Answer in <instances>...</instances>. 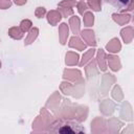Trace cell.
<instances>
[{"label":"cell","instance_id":"6da1fadb","mask_svg":"<svg viewBox=\"0 0 134 134\" xmlns=\"http://www.w3.org/2000/svg\"><path fill=\"white\" fill-rule=\"evenodd\" d=\"M50 126L53 127V129H49L50 132H59V133H81L85 131L80 125L70 121V120H64L59 119L53 121Z\"/></svg>","mask_w":134,"mask_h":134},{"label":"cell","instance_id":"7a4b0ae2","mask_svg":"<svg viewBox=\"0 0 134 134\" xmlns=\"http://www.w3.org/2000/svg\"><path fill=\"white\" fill-rule=\"evenodd\" d=\"M63 79L73 82L74 84L77 83H84V79L82 76V73L77 69H65L63 73Z\"/></svg>","mask_w":134,"mask_h":134},{"label":"cell","instance_id":"3957f363","mask_svg":"<svg viewBox=\"0 0 134 134\" xmlns=\"http://www.w3.org/2000/svg\"><path fill=\"white\" fill-rule=\"evenodd\" d=\"M81 35H82V38L84 39V41L86 42V45H89V46H92V47H94L96 45L95 36H94L93 30H91V29H83L81 31Z\"/></svg>","mask_w":134,"mask_h":134},{"label":"cell","instance_id":"277c9868","mask_svg":"<svg viewBox=\"0 0 134 134\" xmlns=\"http://www.w3.org/2000/svg\"><path fill=\"white\" fill-rule=\"evenodd\" d=\"M60 100H61V96H60V93L58 91H55L54 93H52V95L48 98L47 103H46V107L51 109V110H55L58 107H59V104H60Z\"/></svg>","mask_w":134,"mask_h":134},{"label":"cell","instance_id":"5b68a950","mask_svg":"<svg viewBox=\"0 0 134 134\" xmlns=\"http://www.w3.org/2000/svg\"><path fill=\"white\" fill-rule=\"evenodd\" d=\"M47 21H48V23L50 24V25H52V26H55L60 21H61V19H62V15L60 14V12L59 10H50V12H48L47 13Z\"/></svg>","mask_w":134,"mask_h":134},{"label":"cell","instance_id":"8992f818","mask_svg":"<svg viewBox=\"0 0 134 134\" xmlns=\"http://www.w3.org/2000/svg\"><path fill=\"white\" fill-rule=\"evenodd\" d=\"M69 36V28L66 23H62L59 26V38H60V43L62 45H65L67 42V38Z\"/></svg>","mask_w":134,"mask_h":134},{"label":"cell","instance_id":"52a82bcc","mask_svg":"<svg viewBox=\"0 0 134 134\" xmlns=\"http://www.w3.org/2000/svg\"><path fill=\"white\" fill-rule=\"evenodd\" d=\"M68 45H69V47L75 48V49H77V50H85L86 47H87L86 43H84V42H83L79 37H76V36H73L72 38H70Z\"/></svg>","mask_w":134,"mask_h":134},{"label":"cell","instance_id":"ba28073f","mask_svg":"<svg viewBox=\"0 0 134 134\" xmlns=\"http://www.w3.org/2000/svg\"><path fill=\"white\" fill-rule=\"evenodd\" d=\"M107 62L109 64V67L111 68V70L113 71H118L121 67V64H120V61H119V58L114 55V54H109L107 57Z\"/></svg>","mask_w":134,"mask_h":134},{"label":"cell","instance_id":"9c48e42d","mask_svg":"<svg viewBox=\"0 0 134 134\" xmlns=\"http://www.w3.org/2000/svg\"><path fill=\"white\" fill-rule=\"evenodd\" d=\"M96 63L98 65V68L102 71H106V69H107V57H106V53L103 49H99L97 51Z\"/></svg>","mask_w":134,"mask_h":134},{"label":"cell","instance_id":"30bf717a","mask_svg":"<svg viewBox=\"0 0 134 134\" xmlns=\"http://www.w3.org/2000/svg\"><path fill=\"white\" fill-rule=\"evenodd\" d=\"M121 48V45H120V42L117 38H113L109 41V43L106 45V49L111 52V53H116L120 50Z\"/></svg>","mask_w":134,"mask_h":134},{"label":"cell","instance_id":"8fae6325","mask_svg":"<svg viewBox=\"0 0 134 134\" xmlns=\"http://www.w3.org/2000/svg\"><path fill=\"white\" fill-rule=\"evenodd\" d=\"M113 20L119 24V25H125L127 24L130 20H131V15L126 14V13H121V14H113L112 15Z\"/></svg>","mask_w":134,"mask_h":134},{"label":"cell","instance_id":"7c38bea8","mask_svg":"<svg viewBox=\"0 0 134 134\" xmlns=\"http://www.w3.org/2000/svg\"><path fill=\"white\" fill-rule=\"evenodd\" d=\"M65 63L68 66H75L79 64V54L73 51H68L65 55Z\"/></svg>","mask_w":134,"mask_h":134},{"label":"cell","instance_id":"4fadbf2b","mask_svg":"<svg viewBox=\"0 0 134 134\" xmlns=\"http://www.w3.org/2000/svg\"><path fill=\"white\" fill-rule=\"evenodd\" d=\"M120 35H121V38H122V40L126 44L131 43L132 39H133V27L128 26L126 28H122L121 31H120Z\"/></svg>","mask_w":134,"mask_h":134},{"label":"cell","instance_id":"5bb4252c","mask_svg":"<svg viewBox=\"0 0 134 134\" xmlns=\"http://www.w3.org/2000/svg\"><path fill=\"white\" fill-rule=\"evenodd\" d=\"M27 37L25 39V42H24V45H30L38 37L39 35V29L37 27H31L28 31H27Z\"/></svg>","mask_w":134,"mask_h":134},{"label":"cell","instance_id":"9a60e30c","mask_svg":"<svg viewBox=\"0 0 134 134\" xmlns=\"http://www.w3.org/2000/svg\"><path fill=\"white\" fill-rule=\"evenodd\" d=\"M99 108H100V111H102L104 114H110V113H112L113 110H114V109H113V108H114V105H113V103L110 102L109 99H105V100H103V102L100 103Z\"/></svg>","mask_w":134,"mask_h":134},{"label":"cell","instance_id":"2e32d148","mask_svg":"<svg viewBox=\"0 0 134 134\" xmlns=\"http://www.w3.org/2000/svg\"><path fill=\"white\" fill-rule=\"evenodd\" d=\"M8 36L15 40H20L23 38L24 36V32L21 30L20 27H17V26H13L8 29Z\"/></svg>","mask_w":134,"mask_h":134},{"label":"cell","instance_id":"e0dca14e","mask_svg":"<svg viewBox=\"0 0 134 134\" xmlns=\"http://www.w3.org/2000/svg\"><path fill=\"white\" fill-rule=\"evenodd\" d=\"M69 25H70L71 31L74 34V36L80 32V19H79V17L72 16L69 19Z\"/></svg>","mask_w":134,"mask_h":134},{"label":"cell","instance_id":"ac0fdd59","mask_svg":"<svg viewBox=\"0 0 134 134\" xmlns=\"http://www.w3.org/2000/svg\"><path fill=\"white\" fill-rule=\"evenodd\" d=\"M94 53H95V49H94V48H90V49H88V50L83 54L82 60H81V62L79 63L80 66H85L88 62H90V61L92 60Z\"/></svg>","mask_w":134,"mask_h":134},{"label":"cell","instance_id":"d6986e66","mask_svg":"<svg viewBox=\"0 0 134 134\" xmlns=\"http://www.w3.org/2000/svg\"><path fill=\"white\" fill-rule=\"evenodd\" d=\"M83 16H84L83 21H84L85 26L91 27L93 25V23H94V16H93V14L91 12H85L83 14Z\"/></svg>","mask_w":134,"mask_h":134},{"label":"cell","instance_id":"ffe728a7","mask_svg":"<svg viewBox=\"0 0 134 134\" xmlns=\"http://www.w3.org/2000/svg\"><path fill=\"white\" fill-rule=\"evenodd\" d=\"M85 71H86L87 77H90L92 74H95V72H96V63H95V61H93V60L90 61V63L86 66Z\"/></svg>","mask_w":134,"mask_h":134},{"label":"cell","instance_id":"44dd1931","mask_svg":"<svg viewBox=\"0 0 134 134\" xmlns=\"http://www.w3.org/2000/svg\"><path fill=\"white\" fill-rule=\"evenodd\" d=\"M112 96L114 99H116L117 102H120L122 98H124V94H122V91L120 89V87L118 85H115L113 90H112Z\"/></svg>","mask_w":134,"mask_h":134},{"label":"cell","instance_id":"7402d4cb","mask_svg":"<svg viewBox=\"0 0 134 134\" xmlns=\"http://www.w3.org/2000/svg\"><path fill=\"white\" fill-rule=\"evenodd\" d=\"M92 10L94 12H99L102 9V2L100 0H88V4H87Z\"/></svg>","mask_w":134,"mask_h":134},{"label":"cell","instance_id":"603a6c76","mask_svg":"<svg viewBox=\"0 0 134 134\" xmlns=\"http://www.w3.org/2000/svg\"><path fill=\"white\" fill-rule=\"evenodd\" d=\"M19 27L21 28V30H22L23 32H27V31L32 27V23H31L30 20H28V19H24V20L21 21Z\"/></svg>","mask_w":134,"mask_h":134},{"label":"cell","instance_id":"cb8c5ba5","mask_svg":"<svg viewBox=\"0 0 134 134\" xmlns=\"http://www.w3.org/2000/svg\"><path fill=\"white\" fill-rule=\"evenodd\" d=\"M58 10L60 12V14L63 16V17H69V16H72L73 15V9L72 7H66V6H59Z\"/></svg>","mask_w":134,"mask_h":134},{"label":"cell","instance_id":"d4e9b609","mask_svg":"<svg viewBox=\"0 0 134 134\" xmlns=\"http://www.w3.org/2000/svg\"><path fill=\"white\" fill-rule=\"evenodd\" d=\"M75 5H76L75 0H63L58 4V6H66V7H73Z\"/></svg>","mask_w":134,"mask_h":134},{"label":"cell","instance_id":"484cf974","mask_svg":"<svg viewBox=\"0 0 134 134\" xmlns=\"http://www.w3.org/2000/svg\"><path fill=\"white\" fill-rule=\"evenodd\" d=\"M76 7H77V10H79V13L81 15H83L88 9V5L84 1H80L79 3H76Z\"/></svg>","mask_w":134,"mask_h":134},{"label":"cell","instance_id":"4316f807","mask_svg":"<svg viewBox=\"0 0 134 134\" xmlns=\"http://www.w3.org/2000/svg\"><path fill=\"white\" fill-rule=\"evenodd\" d=\"M45 14H46L45 7H41V6H40V7H37L36 10H35V15H36V17L39 18V19L43 18V17L45 16Z\"/></svg>","mask_w":134,"mask_h":134},{"label":"cell","instance_id":"83f0119b","mask_svg":"<svg viewBox=\"0 0 134 134\" xmlns=\"http://www.w3.org/2000/svg\"><path fill=\"white\" fill-rule=\"evenodd\" d=\"M10 0H0V9H7L8 7H10Z\"/></svg>","mask_w":134,"mask_h":134},{"label":"cell","instance_id":"f1b7e54d","mask_svg":"<svg viewBox=\"0 0 134 134\" xmlns=\"http://www.w3.org/2000/svg\"><path fill=\"white\" fill-rule=\"evenodd\" d=\"M109 1V0H108ZM129 1L130 0H110V2L111 3H113L114 5H118V6H120V5H127L128 3H129Z\"/></svg>","mask_w":134,"mask_h":134},{"label":"cell","instance_id":"f546056e","mask_svg":"<svg viewBox=\"0 0 134 134\" xmlns=\"http://www.w3.org/2000/svg\"><path fill=\"white\" fill-rule=\"evenodd\" d=\"M14 2L17 5H23V4H25L27 2V0H14Z\"/></svg>","mask_w":134,"mask_h":134},{"label":"cell","instance_id":"4dcf8cb0","mask_svg":"<svg viewBox=\"0 0 134 134\" xmlns=\"http://www.w3.org/2000/svg\"><path fill=\"white\" fill-rule=\"evenodd\" d=\"M0 68H1V62H0Z\"/></svg>","mask_w":134,"mask_h":134},{"label":"cell","instance_id":"1f68e13d","mask_svg":"<svg viewBox=\"0 0 134 134\" xmlns=\"http://www.w3.org/2000/svg\"><path fill=\"white\" fill-rule=\"evenodd\" d=\"M81 1H83V0H81Z\"/></svg>","mask_w":134,"mask_h":134}]
</instances>
